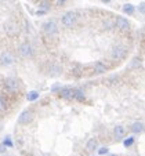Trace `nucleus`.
I'll use <instances>...</instances> for the list:
<instances>
[{
	"instance_id": "1a4fd4ad",
	"label": "nucleus",
	"mask_w": 145,
	"mask_h": 156,
	"mask_svg": "<svg viewBox=\"0 0 145 156\" xmlns=\"http://www.w3.org/2000/svg\"><path fill=\"white\" fill-rule=\"evenodd\" d=\"M94 71H95V73L102 75V73H105V72L108 71V66L104 64V62L98 61V62H95L94 64Z\"/></svg>"
},
{
	"instance_id": "4468645a",
	"label": "nucleus",
	"mask_w": 145,
	"mask_h": 156,
	"mask_svg": "<svg viewBox=\"0 0 145 156\" xmlns=\"http://www.w3.org/2000/svg\"><path fill=\"white\" fill-rule=\"evenodd\" d=\"M73 98L79 101H84V93L82 90H73Z\"/></svg>"
},
{
	"instance_id": "6ab92c4d",
	"label": "nucleus",
	"mask_w": 145,
	"mask_h": 156,
	"mask_svg": "<svg viewBox=\"0 0 145 156\" xmlns=\"http://www.w3.org/2000/svg\"><path fill=\"white\" fill-rule=\"evenodd\" d=\"M133 142H134V138L126 140V141H124V147H131V145H133Z\"/></svg>"
},
{
	"instance_id": "9d476101",
	"label": "nucleus",
	"mask_w": 145,
	"mask_h": 156,
	"mask_svg": "<svg viewBox=\"0 0 145 156\" xmlns=\"http://www.w3.org/2000/svg\"><path fill=\"white\" fill-rule=\"evenodd\" d=\"M59 95L62 98H65V100H71V98H73V90L69 87H64V88H61Z\"/></svg>"
},
{
	"instance_id": "423d86ee",
	"label": "nucleus",
	"mask_w": 145,
	"mask_h": 156,
	"mask_svg": "<svg viewBox=\"0 0 145 156\" xmlns=\"http://www.w3.org/2000/svg\"><path fill=\"white\" fill-rule=\"evenodd\" d=\"M4 86H6V88L9 90V91L11 93H15L19 90L21 84L19 82H18L17 79H12V77H10V79H6V82H4Z\"/></svg>"
},
{
	"instance_id": "f8f14e48",
	"label": "nucleus",
	"mask_w": 145,
	"mask_h": 156,
	"mask_svg": "<svg viewBox=\"0 0 145 156\" xmlns=\"http://www.w3.org/2000/svg\"><path fill=\"white\" fill-rule=\"evenodd\" d=\"M131 130H133V133H136V134H141V133L144 131V123H142V122H136V123L131 126Z\"/></svg>"
},
{
	"instance_id": "412c9836",
	"label": "nucleus",
	"mask_w": 145,
	"mask_h": 156,
	"mask_svg": "<svg viewBox=\"0 0 145 156\" xmlns=\"http://www.w3.org/2000/svg\"><path fill=\"white\" fill-rule=\"evenodd\" d=\"M48 7H50V6H48L47 2H44V3L40 4V9H43V10H48Z\"/></svg>"
},
{
	"instance_id": "7ed1b4c3",
	"label": "nucleus",
	"mask_w": 145,
	"mask_h": 156,
	"mask_svg": "<svg viewBox=\"0 0 145 156\" xmlns=\"http://www.w3.org/2000/svg\"><path fill=\"white\" fill-rule=\"evenodd\" d=\"M19 53H21V55L25 57V58H30V57L33 55V53H35V50H33L32 44L25 41V43H22L19 46Z\"/></svg>"
},
{
	"instance_id": "9b49d317",
	"label": "nucleus",
	"mask_w": 145,
	"mask_h": 156,
	"mask_svg": "<svg viewBox=\"0 0 145 156\" xmlns=\"http://www.w3.org/2000/svg\"><path fill=\"white\" fill-rule=\"evenodd\" d=\"M113 134H115L116 138H123L124 136H126V129H124V126H116L115 130H113Z\"/></svg>"
},
{
	"instance_id": "2eb2a0df",
	"label": "nucleus",
	"mask_w": 145,
	"mask_h": 156,
	"mask_svg": "<svg viewBox=\"0 0 145 156\" xmlns=\"http://www.w3.org/2000/svg\"><path fill=\"white\" fill-rule=\"evenodd\" d=\"M123 11L126 12V14L131 15V14L134 12V7H133V4H124V6H123Z\"/></svg>"
},
{
	"instance_id": "5701e85b",
	"label": "nucleus",
	"mask_w": 145,
	"mask_h": 156,
	"mask_svg": "<svg viewBox=\"0 0 145 156\" xmlns=\"http://www.w3.org/2000/svg\"><path fill=\"white\" fill-rule=\"evenodd\" d=\"M107 152H108L107 148H101V149H100V155H105Z\"/></svg>"
},
{
	"instance_id": "0eeeda50",
	"label": "nucleus",
	"mask_w": 145,
	"mask_h": 156,
	"mask_svg": "<svg viewBox=\"0 0 145 156\" xmlns=\"http://www.w3.org/2000/svg\"><path fill=\"white\" fill-rule=\"evenodd\" d=\"M32 119H33V113L30 112V111H24V112L19 115V118H18V124H21V126L29 124L30 122H32Z\"/></svg>"
},
{
	"instance_id": "aec40b11",
	"label": "nucleus",
	"mask_w": 145,
	"mask_h": 156,
	"mask_svg": "<svg viewBox=\"0 0 145 156\" xmlns=\"http://www.w3.org/2000/svg\"><path fill=\"white\" fill-rule=\"evenodd\" d=\"M66 2H68V0H55L57 6H64V4H65Z\"/></svg>"
},
{
	"instance_id": "f257e3e1",
	"label": "nucleus",
	"mask_w": 145,
	"mask_h": 156,
	"mask_svg": "<svg viewBox=\"0 0 145 156\" xmlns=\"http://www.w3.org/2000/svg\"><path fill=\"white\" fill-rule=\"evenodd\" d=\"M77 22V14L75 11H68L62 15L61 18V24L64 25L65 28H72L75 27Z\"/></svg>"
},
{
	"instance_id": "6e6552de",
	"label": "nucleus",
	"mask_w": 145,
	"mask_h": 156,
	"mask_svg": "<svg viewBox=\"0 0 145 156\" xmlns=\"http://www.w3.org/2000/svg\"><path fill=\"white\" fill-rule=\"evenodd\" d=\"M14 62V55H12L10 51H3L0 54V64L4 65V66H9Z\"/></svg>"
},
{
	"instance_id": "cd10ccee",
	"label": "nucleus",
	"mask_w": 145,
	"mask_h": 156,
	"mask_svg": "<svg viewBox=\"0 0 145 156\" xmlns=\"http://www.w3.org/2000/svg\"><path fill=\"white\" fill-rule=\"evenodd\" d=\"M112 156H116V155H112Z\"/></svg>"
},
{
	"instance_id": "f03ea898",
	"label": "nucleus",
	"mask_w": 145,
	"mask_h": 156,
	"mask_svg": "<svg viewBox=\"0 0 145 156\" xmlns=\"http://www.w3.org/2000/svg\"><path fill=\"white\" fill-rule=\"evenodd\" d=\"M43 30H44V33L48 37H55L58 35V25H57L55 21L50 20L43 24Z\"/></svg>"
},
{
	"instance_id": "f3484780",
	"label": "nucleus",
	"mask_w": 145,
	"mask_h": 156,
	"mask_svg": "<svg viewBox=\"0 0 145 156\" xmlns=\"http://www.w3.org/2000/svg\"><path fill=\"white\" fill-rule=\"evenodd\" d=\"M37 97H39V93H37V91H30L29 94L27 95V98H28L29 101H35Z\"/></svg>"
},
{
	"instance_id": "a211bd4d",
	"label": "nucleus",
	"mask_w": 145,
	"mask_h": 156,
	"mask_svg": "<svg viewBox=\"0 0 145 156\" xmlns=\"http://www.w3.org/2000/svg\"><path fill=\"white\" fill-rule=\"evenodd\" d=\"M6 30L9 33H14L15 30H17V27H15V25H12V24H7L6 25Z\"/></svg>"
},
{
	"instance_id": "bb28decb",
	"label": "nucleus",
	"mask_w": 145,
	"mask_h": 156,
	"mask_svg": "<svg viewBox=\"0 0 145 156\" xmlns=\"http://www.w3.org/2000/svg\"><path fill=\"white\" fill-rule=\"evenodd\" d=\"M2 111H3V105H2V104H0V112H2Z\"/></svg>"
},
{
	"instance_id": "4be33fe9",
	"label": "nucleus",
	"mask_w": 145,
	"mask_h": 156,
	"mask_svg": "<svg viewBox=\"0 0 145 156\" xmlns=\"http://www.w3.org/2000/svg\"><path fill=\"white\" fill-rule=\"evenodd\" d=\"M138 11L141 12V14H144V11H145V6H144V3H141L138 6Z\"/></svg>"
},
{
	"instance_id": "a878e982",
	"label": "nucleus",
	"mask_w": 145,
	"mask_h": 156,
	"mask_svg": "<svg viewBox=\"0 0 145 156\" xmlns=\"http://www.w3.org/2000/svg\"><path fill=\"white\" fill-rule=\"evenodd\" d=\"M101 2H102V3H109L111 0H101Z\"/></svg>"
},
{
	"instance_id": "ddd939ff",
	"label": "nucleus",
	"mask_w": 145,
	"mask_h": 156,
	"mask_svg": "<svg viewBox=\"0 0 145 156\" xmlns=\"http://www.w3.org/2000/svg\"><path fill=\"white\" fill-rule=\"evenodd\" d=\"M86 148H87V151H95L98 148V141L95 138H91V140H89L87 141V145H86Z\"/></svg>"
},
{
	"instance_id": "393cba45",
	"label": "nucleus",
	"mask_w": 145,
	"mask_h": 156,
	"mask_svg": "<svg viewBox=\"0 0 145 156\" xmlns=\"http://www.w3.org/2000/svg\"><path fill=\"white\" fill-rule=\"evenodd\" d=\"M4 151H6V149H4V147H3V145H0V153L4 152Z\"/></svg>"
},
{
	"instance_id": "b1692460",
	"label": "nucleus",
	"mask_w": 145,
	"mask_h": 156,
	"mask_svg": "<svg viewBox=\"0 0 145 156\" xmlns=\"http://www.w3.org/2000/svg\"><path fill=\"white\" fill-rule=\"evenodd\" d=\"M2 3H11V2H14V0H0Z\"/></svg>"
},
{
	"instance_id": "39448f33",
	"label": "nucleus",
	"mask_w": 145,
	"mask_h": 156,
	"mask_svg": "<svg viewBox=\"0 0 145 156\" xmlns=\"http://www.w3.org/2000/svg\"><path fill=\"white\" fill-rule=\"evenodd\" d=\"M115 27L118 28L119 30H122V32H127V30L130 29V22L124 17H118L115 20Z\"/></svg>"
},
{
	"instance_id": "20e7f679",
	"label": "nucleus",
	"mask_w": 145,
	"mask_h": 156,
	"mask_svg": "<svg viewBox=\"0 0 145 156\" xmlns=\"http://www.w3.org/2000/svg\"><path fill=\"white\" fill-rule=\"evenodd\" d=\"M111 55H112L113 59H123L127 55V50L123 46H115L112 48V51H111Z\"/></svg>"
},
{
	"instance_id": "dca6fc26",
	"label": "nucleus",
	"mask_w": 145,
	"mask_h": 156,
	"mask_svg": "<svg viewBox=\"0 0 145 156\" xmlns=\"http://www.w3.org/2000/svg\"><path fill=\"white\" fill-rule=\"evenodd\" d=\"M50 71H53V72H50L51 75H58L59 71H61V66H59V65H57V64H53V65H51V68H50Z\"/></svg>"
}]
</instances>
